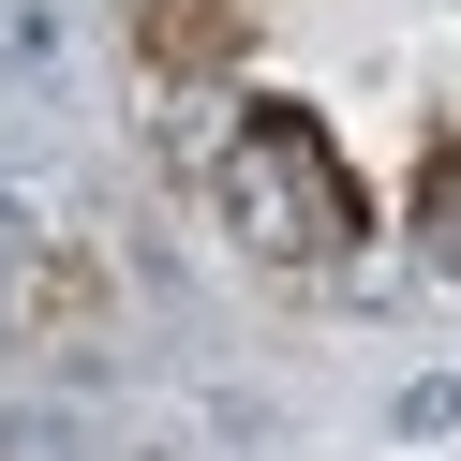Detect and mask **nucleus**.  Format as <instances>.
I'll list each match as a JSON object with an SVG mask.
<instances>
[{
    "label": "nucleus",
    "instance_id": "nucleus-1",
    "mask_svg": "<svg viewBox=\"0 0 461 461\" xmlns=\"http://www.w3.org/2000/svg\"><path fill=\"white\" fill-rule=\"evenodd\" d=\"M194 194H209L223 253H253V268H283V283H328L342 253H357V179H342V149L298 104H239V120L209 134V164H194Z\"/></svg>",
    "mask_w": 461,
    "mask_h": 461
},
{
    "label": "nucleus",
    "instance_id": "nucleus-2",
    "mask_svg": "<svg viewBox=\"0 0 461 461\" xmlns=\"http://www.w3.org/2000/svg\"><path fill=\"white\" fill-rule=\"evenodd\" d=\"M134 60H149L164 90L239 75V60H253V0H134Z\"/></svg>",
    "mask_w": 461,
    "mask_h": 461
},
{
    "label": "nucleus",
    "instance_id": "nucleus-3",
    "mask_svg": "<svg viewBox=\"0 0 461 461\" xmlns=\"http://www.w3.org/2000/svg\"><path fill=\"white\" fill-rule=\"evenodd\" d=\"M387 431H402V447H461V372H402V387H387Z\"/></svg>",
    "mask_w": 461,
    "mask_h": 461
},
{
    "label": "nucleus",
    "instance_id": "nucleus-4",
    "mask_svg": "<svg viewBox=\"0 0 461 461\" xmlns=\"http://www.w3.org/2000/svg\"><path fill=\"white\" fill-rule=\"evenodd\" d=\"M402 253H417V283H461V179H431V194H417Z\"/></svg>",
    "mask_w": 461,
    "mask_h": 461
},
{
    "label": "nucleus",
    "instance_id": "nucleus-5",
    "mask_svg": "<svg viewBox=\"0 0 461 461\" xmlns=\"http://www.w3.org/2000/svg\"><path fill=\"white\" fill-rule=\"evenodd\" d=\"M15 342H31V268L0 253V357H15Z\"/></svg>",
    "mask_w": 461,
    "mask_h": 461
}]
</instances>
